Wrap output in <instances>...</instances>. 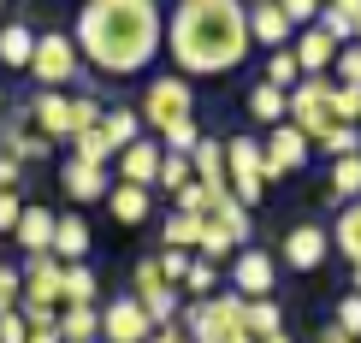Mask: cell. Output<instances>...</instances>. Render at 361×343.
I'll return each mask as SVG.
<instances>
[{
    "instance_id": "obj_1",
    "label": "cell",
    "mask_w": 361,
    "mask_h": 343,
    "mask_svg": "<svg viewBox=\"0 0 361 343\" xmlns=\"http://www.w3.org/2000/svg\"><path fill=\"white\" fill-rule=\"evenodd\" d=\"M71 42L83 54V71L95 66L101 77H137L142 66H154L166 24L148 0H89L71 24Z\"/></svg>"
},
{
    "instance_id": "obj_2",
    "label": "cell",
    "mask_w": 361,
    "mask_h": 343,
    "mask_svg": "<svg viewBox=\"0 0 361 343\" xmlns=\"http://www.w3.org/2000/svg\"><path fill=\"white\" fill-rule=\"evenodd\" d=\"M166 54L178 77H225L249 59V6L237 0H184L166 12Z\"/></svg>"
},
{
    "instance_id": "obj_3",
    "label": "cell",
    "mask_w": 361,
    "mask_h": 343,
    "mask_svg": "<svg viewBox=\"0 0 361 343\" xmlns=\"http://www.w3.org/2000/svg\"><path fill=\"white\" fill-rule=\"evenodd\" d=\"M101 101L95 95H59V89H42L36 101H30V125H36V137H48V142H78L83 130H95L101 125Z\"/></svg>"
},
{
    "instance_id": "obj_4",
    "label": "cell",
    "mask_w": 361,
    "mask_h": 343,
    "mask_svg": "<svg viewBox=\"0 0 361 343\" xmlns=\"http://www.w3.org/2000/svg\"><path fill=\"white\" fill-rule=\"evenodd\" d=\"M184 337L190 343H231L243 337V296L214 290L207 302H184Z\"/></svg>"
},
{
    "instance_id": "obj_5",
    "label": "cell",
    "mask_w": 361,
    "mask_h": 343,
    "mask_svg": "<svg viewBox=\"0 0 361 343\" xmlns=\"http://www.w3.org/2000/svg\"><path fill=\"white\" fill-rule=\"evenodd\" d=\"M137 118H142V130H148V137L172 130L178 118H195V89H190V77H178V71H160V77H148Z\"/></svg>"
},
{
    "instance_id": "obj_6",
    "label": "cell",
    "mask_w": 361,
    "mask_h": 343,
    "mask_svg": "<svg viewBox=\"0 0 361 343\" xmlns=\"http://www.w3.org/2000/svg\"><path fill=\"white\" fill-rule=\"evenodd\" d=\"M225 189H231L249 213H255L261 196H267V154H261V142H255V130L225 137Z\"/></svg>"
},
{
    "instance_id": "obj_7",
    "label": "cell",
    "mask_w": 361,
    "mask_h": 343,
    "mask_svg": "<svg viewBox=\"0 0 361 343\" xmlns=\"http://www.w3.org/2000/svg\"><path fill=\"white\" fill-rule=\"evenodd\" d=\"M30 77H36L42 89H59V95H66V83H78V77H83V54H78V42H71L66 30H36Z\"/></svg>"
},
{
    "instance_id": "obj_8",
    "label": "cell",
    "mask_w": 361,
    "mask_h": 343,
    "mask_svg": "<svg viewBox=\"0 0 361 343\" xmlns=\"http://www.w3.org/2000/svg\"><path fill=\"white\" fill-rule=\"evenodd\" d=\"M284 125H296L308 142H320L332 130V77H302L284 95Z\"/></svg>"
},
{
    "instance_id": "obj_9",
    "label": "cell",
    "mask_w": 361,
    "mask_h": 343,
    "mask_svg": "<svg viewBox=\"0 0 361 343\" xmlns=\"http://www.w3.org/2000/svg\"><path fill=\"white\" fill-rule=\"evenodd\" d=\"M284 266L290 273H320L326 266V255H332V231L320 225V219H296L290 231H284Z\"/></svg>"
},
{
    "instance_id": "obj_10",
    "label": "cell",
    "mask_w": 361,
    "mask_h": 343,
    "mask_svg": "<svg viewBox=\"0 0 361 343\" xmlns=\"http://www.w3.org/2000/svg\"><path fill=\"white\" fill-rule=\"evenodd\" d=\"M273 285H279V261L267 255V249H237L231 255V290L243 296V302H267L273 296Z\"/></svg>"
},
{
    "instance_id": "obj_11",
    "label": "cell",
    "mask_w": 361,
    "mask_h": 343,
    "mask_svg": "<svg viewBox=\"0 0 361 343\" xmlns=\"http://www.w3.org/2000/svg\"><path fill=\"white\" fill-rule=\"evenodd\" d=\"M148 337H154V325H148L137 296H113V302H101V343H148Z\"/></svg>"
},
{
    "instance_id": "obj_12",
    "label": "cell",
    "mask_w": 361,
    "mask_h": 343,
    "mask_svg": "<svg viewBox=\"0 0 361 343\" xmlns=\"http://www.w3.org/2000/svg\"><path fill=\"white\" fill-rule=\"evenodd\" d=\"M261 154H267V184H273V177H290V172H302V166H308L314 142H308L296 125H279L273 137L261 142Z\"/></svg>"
},
{
    "instance_id": "obj_13",
    "label": "cell",
    "mask_w": 361,
    "mask_h": 343,
    "mask_svg": "<svg viewBox=\"0 0 361 343\" xmlns=\"http://www.w3.org/2000/svg\"><path fill=\"white\" fill-rule=\"evenodd\" d=\"M24 278V302L18 308H48V314H59V261L54 255H30L18 266Z\"/></svg>"
},
{
    "instance_id": "obj_14",
    "label": "cell",
    "mask_w": 361,
    "mask_h": 343,
    "mask_svg": "<svg viewBox=\"0 0 361 343\" xmlns=\"http://www.w3.org/2000/svg\"><path fill=\"white\" fill-rule=\"evenodd\" d=\"M249 42L267 48V54H279V48L296 42V30H290V18H284L279 0H255V6H249Z\"/></svg>"
},
{
    "instance_id": "obj_15",
    "label": "cell",
    "mask_w": 361,
    "mask_h": 343,
    "mask_svg": "<svg viewBox=\"0 0 361 343\" xmlns=\"http://www.w3.org/2000/svg\"><path fill=\"white\" fill-rule=\"evenodd\" d=\"M118 184H137V189H154V177H160V142L154 137H142V142H130V148H118Z\"/></svg>"
},
{
    "instance_id": "obj_16",
    "label": "cell",
    "mask_w": 361,
    "mask_h": 343,
    "mask_svg": "<svg viewBox=\"0 0 361 343\" xmlns=\"http://www.w3.org/2000/svg\"><path fill=\"white\" fill-rule=\"evenodd\" d=\"M59 189H66V201H107V189H113V177L107 166H83V160H66L59 166Z\"/></svg>"
},
{
    "instance_id": "obj_17",
    "label": "cell",
    "mask_w": 361,
    "mask_h": 343,
    "mask_svg": "<svg viewBox=\"0 0 361 343\" xmlns=\"http://www.w3.org/2000/svg\"><path fill=\"white\" fill-rule=\"evenodd\" d=\"M89 219L78 213V207H66V213L54 219V261L59 266H78V261H89Z\"/></svg>"
},
{
    "instance_id": "obj_18",
    "label": "cell",
    "mask_w": 361,
    "mask_h": 343,
    "mask_svg": "<svg viewBox=\"0 0 361 343\" xmlns=\"http://www.w3.org/2000/svg\"><path fill=\"white\" fill-rule=\"evenodd\" d=\"M290 54H296V66H302V77H326V71H332V59H338V42L326 36L320 24H308V30H296Z\"/></svg>"
},
{
    "instance_id": "obj_19",
    "label": "cell",
    "mask_w": 361,
    "mask_h": 343,
    "mask_svg": "<svg viewBox=\"0 0 361 343\" xmlns=\"http://www.w3.org/2000/svg\"><path fill=\"white\" fill-rule=\"evenodd\" d=\"M54 207H30L24 201V213H18V231H12V237H18V249H24V261L30 255H54Z\"/></svg>"
},
{
    "instance_id": "obj_20",
    "label": "cell",
    "mask_w": 361,
    "mask_h": 343,
    "mask_svg": "<svg viewBox=\"0 0 361 343\" xmlns=\"http://www.w3.org/2000/svg\"><path fill=\"white\" fill-rule=\"evenodd\" d=\"M59 308H101V278L89 261L59 266Z\"/></svg>"
},
{
    "instance_id": "obj_21",
    "label": "cell",
    "mask_w": 361,
    "mask_h": 343,
    "mask_svg": "<svg viewBox=\"0 0 361 343\" xmlns=\"http://www.w3.org/2000/svg\"><path fill=\"white\" fill-rule=\"evenodd\" d=\"M190 172H195V184H202L207 196H219V189H225V142L219 137H202L190 148Z\"/></svg>"
},
{
    "instance_id": "obj_22",
    "label": "cell",
    "mask_w": 361,
    "mask_h": 343,
    "mask_svg": "<svg viewBox=\"0 0 361 343\" xmlns=\"http://www.w3.org/2000/svg\"><path fill=\"white\" fill-rule=\"evenodd\" d=\"M207 219L231 231V243H237V249H249V237H255V213H249V207L231 196V189H219V196H214V207H207Z\"/></svg>"
},
{
    "instance_id": "obj_23",
    "label": "cell",
    "mask_w": 361,
    "mask_h": 343,
    "mask_svg": "<svg viewBox=\"0 0 361 343\" xmlns=\"http://www.w3.org/2000/svg\"><path fill=\"white\" fill-rule=\"evenodd\" d=\"M30 54H36V30L24 18H6L0 24V66L6 71H30Z\"/></svg>"
},
{
    "instance_id": "obj_24",
    "label": "cell",
    "mask_w": 361,
    "mask_h": 343,
    "mask_svg": "<svg viewBox=\"0 0 361 343\" xmlns=\"http://www.w3.org/2000/svg\"><path fill=\"white\" fill-rule=\"evenodd\" d=\"M326 201H332V207H350V201H361V154H343V160H332V177H326Z\"/></svg>"
},
{
    "instance_id": "obj_25",
    "label": "cell",
    "mask_w": 361,
    "mask_h": 343,
    "mask_svg": "<svg viewBox=\"0 0 361 343\" xmlns=\"http://www.w3.org/2000/svg\"><path fill=\"white\" fill-rule=\"evenodd\" d=\"M107 213L118 219V225H142V219H148V207H154V189H137V184H113L107 189Z\"/></svg>"
},
{
    "instance_id": "obj_26",
    "label": "cell",
    "mask_w": 361,
    "mask_h": 343,
    "mask_svg": "<svg viewBox=\"0 0 361 343\" xmlns=\"http://www.w3.org/2000/svg\"><path fill=\"white\" fill-rule=\"evenodd\" d=\"M101 137H107V142H113V154H118V148L142 142L148 130H142V118H137V107H107V113H101Z\"/></svg>"
},
{
    "instance_id": "obj_27",
    "label": "cell",
    "mask_w": 361,
    "mask_h": 343,
    "mask_svg": "<svg viewBox=\"0 0 361 343\" xmlns=\"http://www.w3.org/2000/svg\"><path fill=\"white\" fill-rule=\"evenodd\" d=\"M54 337L59 343H95L101 337V308H59Z\"/></svg>"
},
{
    "instance_id": "obj_28",
    "label": "cell",
    "mask_w": 361,
    "mask_h": 343,
    "mask_svg": "<svg viewBox=\"0 0 361 343\" xmlns=\"http://www.w3.org/2000/svg\"><path fill=\"white\" fill-rule=\"evenodd\" d=\"M332 249L350 266H361V201H350V207H338V225H332Z\"/></svg>"
},
{
    "instance_id": "obj_29",
    "label": "cell",
    "mask_w": 361,
    "mask_h": 343,
    "mask_svg": "<svg viewBox=\"0 0 361 343\" xmlns=\"http://www.w3.org/2000/svg\"><path fill=\"white\" fill-rule=\"evenodd\" d=\"M355 18H361V0H332V6H320V30L338 42V48L355 42Z\"/></svg>"
},
{
    "instance_id": "obj_30",
    "label": "cell",
    "mask_w": 361,
    "mask_h": 343,
    "mask_svg": "<svg viewBox=\"0 0 361 343\" xmlns=\"http://www.w3.org/2000/svg\"><path fill=\"white\" fill-rule=\"evenodd\" d=\"M137 302H142L148 325H154V332H160V325H172V314H178V308H184V290H178V285H154V290H142Z\"/></svg>"
},
{
    "instance_id": "obj_31",
    "label": "cell",
    "mask_w": 361,
    "mask_h": 343,
    "mask_svg": "<svg viewBox=\"0 0 361 343\" xmlns=\"http://www.w3.org/2000/svg\"><path fill=\"white\" fill-rule=\"evenodd\" d=\"M243 332H249L255 343H267V337L284 332V314H279L273 296H267V302H243Z\"/></svg>"
},
{
    "instance_id": "obj_32",
    "label": "cell",
    "mask_w": 361,
    "mask_h": 343,
    "mask_svg": "<svg viewBox=\"0 0 361 343\" xmlns=\"http://www.w3.org/2000/svg\"><path fill=\"white\" fill-rule=\"evenodd\" d=\"M249 113H255V125L279 130V125H284V89H273V83H255V89H249Z\"/></svg>"
},
{
    "instance_id": "obj_33",
    "label": "cell",
    "mask_w": 361,
    "mask_h": 343,
    "mask_svg": "<svg viewBox=\"0 0 361 343\" xmlns=\"http://www.w3.org/2000/svg\"><path fill=\"white\" fill-rule=\"evenodd\" d=\"M195 243H202V219L166 213V225H160V249H184V255H195Z\"/></svg>"
},
{
    "instance_id": "obj_34",
    "label": "cell",
    "mask_w": 361,
    "mask_h": 343,
    "mask_svg": "<svg viewBox=\"0 0 361 343\" xmlns=\"http://www.w3.org/2000/svg\"><path fill=\"white\" fill-rule=\"evenodd\" d=\"M231 255H237L231 231H225V225H214V219H202V243H195V261L219 266V261H231Z\"/></svg>"
},
{
    "instance_id": "obj_35",
    "label": "cell",
    "mask_w": 361,
    "mask_h": 343,
    "mask_svg": "<svg viewBox=\"0 0 361 343\" xmlns=\"http://www.w3.org/2000/svg\"><path fill=\"white\" fill-rule=\"evenodd\" d=\"M202 137H207L202 118H178V125H172V130H160L154 142H160V154H184V160H190V148L202 142Z\"/></svg>"
},
{
    "instance_id": "obj_36",
    "label": "cell",
    "mask_w": 361,
    "mask_h": 343,
    "mask_svg": "<svg viewBox=\"0 0 361 343\" xmlns=\"http://www.w3.org/2000/svg\"><path fill=\"white\" fill-rule=\"evenodd\" d=\"M261 83H273V89H284V95H290V89L302 83V66H296V54H290V48L267 54V71H261Z\"/></svg>"
},
{
    "instance_id": "obj_37",
    "label": "cell",
    "mask_w": 361,
    "mask_h": 343,
    "mask_svg": "<svg viewBox=\"0 0 361 343\" xmlns=\"http://www.w3.org/2000/svg\"><path fill=\"white\" fill-rule=\"evenodd\" d=\"M184 184H195L190 160H184V154H160V177H154V189H160V196H178Z\"/></svg>"
},
{
    "instance_id": "obj_38",
    "label": "cell",
    "mask_w": 361,
    "mask_h": 343,
    "mask_svg": "<svg viewBox=\"0 0 361 343\" xmlns=\"http://www.w3.org/2000/svg\"><path fill=\"white\" fill-rule=\"evenodd\" d=\"M332 125H350V130H361V89H350V83H332Z\"/></svg>"
},
{
    "instance_id": "obj_39",
    "label": "cell",
    "mask_w": 361,
    "mask_h": 343,
    "mask_svg": "<svg viewBox=\"0 0 361 343\" xmlns=\"http://www.w3.org/2000/svg\"><path fill=\"white\" fill-rule=\"evenodd\" d=\"M71 160H83V166H107V160H113V142L101 137V125H95V130H83V137L71 142Z\"/></svg>"
},
{
    "instance_id": "obj_40",
    "label": "cell",
    "mask_w": 361,
    "mask_h": 343,
    "mask_svg": "<svg viewBox=\"0 0 361 343\" xmlns=\"http://www.w3.org/2000/svg\"><path fill=\"white\" fill-rule=\"evenodd\" d=\"M190 261H195V255H184V249H154L160 278H166V285H178V290H184V278H190Z\"/></svg>"
},
{
    "instance_id": "obj_41",
    "label": "cell",
    "mask_w": 361,
    "mask_h": 343,
    "mask_svg": "<svg viewBox=\"0 0 361 343\" xmlns=\"http://www.w3.org/2000/svg\"><path fill=\"white\" fill-rule=\"evenodd\" d=\"M184 290L195 296V302H207L214 290H225V285H219V266H207V261H190V278H184Z\"/></svg>"
},
{
    "instance_id": "obj_42",
    "label": "cell",
    "mask_w": 361,
    "mask_h": 343,
    "mask_svg": "<svg viewBox=\"0 0 361 343\" xmlns=\"http://www.w3.org/2000/svg\"><path fill=\"white\" fill-rule=\"evenodd\" d=\"M314 148H326L332 160H343V154H361V130H350V125H332V130H326V137L314 142Z\"/></svg>"
},
{
    "instance_id": "obj_43",
    "label": "cell",
    "mask_w": 361,
    "mask_h": 343,
    "mask_svg": "<svg viewBox=\"0 0 361 343\" xmlns=\"http://www.w3.org/2000/svg\"><path fill=\"white\" fill-rule=\"evenodd\" d=\"M332 332H343V337L361 343V296H355V290L338 296V320H332Z\"/></svg>"
},
{
    "instance_id": "obj_44",
    "label": "cell",
    "mask_w": 361,
    "mask_h": 343,
    "mask_svg": "<svg viewBox=\"0 0 361 343\" xmlns=\"http://www.w3.org/2000/svg\"><path fill=\"white\" fill-rule=\"evenodd\" d=\"M207 207H214V196H207L202 184H184L172 196V213H190V219H207Z\"/></svg>"
},
{
    "instance_id": "obj_45",
    "label": "cell",
    "mask_w": 361,
    "mask_h": 343,
    "mask_svg": "<svg viewBox=\"0 0 361 343\" xmlns=\"http://www.w3.org/2000/svg\"><path fill=\"white\" fill-rule=\"evenodd\" d=\"M18 302H24V278H18V266L0 261V314H18Z\"/></svg>"
},
{
    "instance_id": "obj_46",
    "label": "cell",
    "mask_w": 361,
    "mask_h": 343,
    "mask_svg": "<svg viewBox=\"0 0 361 343\" xmlns=\"http://www.w3.org/2000/svg\"><path fill=\"white\" fill-rule=\"evenodd\" d=\"M332 71H338V83H350V89H361V42H350V48H338V59H332Z\"/></svg>"
},
{
    "instance_id": "obj_47",
    "label": "cell",
    "mask_w": 361,
    "mask_h": 343,
    "mask_svg": "<svg viewBox=\"0 0 361 343\" xmlns=\"http://www.w3.org/2000/svg\"><path fill=\"white\" fill-rule=\"evenodd\" d=\"M18 213H24L18 189H0V231H18Z\"/></svg>"
},
{
    "instance_id": "obj_48",
    "label": "cell",
    "mask_w": 361,
    "mask_h": 343,
    "mask_svg": "<svg viewBox=\"0 0 361 343\" xmlns=\"http://www.w3.org/2000/svg\"><path fill=\"white\" fill-rule=\"evenodd\" d=\"M0 343H30V325L18 314H0Z\"/></svg>"
},
{
    "instance_id": "obj_49",
    "label": "cell",
    "mask_w": 361,
    "mask_h": 343,
    "mask_svg": "<svg viewBox=\"0 0 361 343\" xmlns=\"http://www.w3.org/2000/svg\"><path fill=\"white\" fill-rule=\"evenodd\" d=\"M18 160H12V154H0V189H18Z\"/></svg>"
},
{
    "instance_id": "obj_50",
    "label": "cell",
    "mask_w": 361,
    "mask_h": 343,
    "mask_svg": "<svg viewBox=\"0 0 361 343\" xmlns=\"http://www.w3.org/2000/svg\"><path fill=\"white\" fill-rule=\"evenodd\" d=\"M148 343H190V337H184V325H160V332L148 337Z\"/></svg>"
},
{
    "instance_id": "obj_51",
    "label": "cell",
    "mask_w": 361,
    "mask_h": 343,
    "mask_svg": "<svg viewBox=\"0 0 361 343\" xmlns=\"http://www.w3.org/2000/svg\"><path fill=\"white\" fill-rule=\"evenodd\" d=\"M320 343H355V337H343V332H332V325H326V332H320Z\"/></svg>"
},
{
    "instance_id": "obj_52",
    "label": "cell",
    "mask_w": 361,
    "mask_h": 343,
    "mask_svg": "<svg viewBox=\"0 0 361 343\" xmlns=\"http://www.w3.org/2000/svg\"><path fill=\"white\" fill-rule=\"evenodd\" d=\"M30 343H59V337L54 332H30Z\"/></svg>"
},
{
    "instance_id": "obj_53",
    "label": "cell",
    "mask_w": 361,
    "mask_h": 343,
    "mask_svg": "<svg viewBox=\"0 0 361 343\" xmlns=\"http://www.w3.org/2000/svg\"><path fill=\"white\" fill-rule=\"evenodd\" d=\"M350 278H355V296H361V266H350Z\"/></svg>"
},
{
    "instance_id": "obj_54",
    "label": "cell",
    "mask_w": 361,
    "mask_h": 343,
    "mask_svg": "<svg viewBox=\"0 0 361 343\" xmlns=\"http://www.w3.org/2000/svg\"><path fill=\"white\" fill-rule=\"evenodd\" d=\"M267 343H296V337H290V332H279V337H267Z\"/></svg>"
},
{
    "instance_id": "obj_55",
    "label": "cell",
    "mask_w": 361,
    "mask_h": 343,
    "mask_svg": "<svg viewBox=\"0 0 361 343\" xmlns=\"http://www.w3.org/2000/svg\"><path fill=\"white\" fill-rule=\"evenodd\" d=\"M355 42H361V18H355Z\"/></svg>"
},
{
    "instance_id": "obj_56",
    "label": "cell",
    "mask_w": 361,
    "mask_h": 343,
    "mask_svg": "<svg viewBox=\"0 0 361 343\" xmlns=\"http://www.w3.org/2000/svg\"><path fill=\"white\" fill-rule=\"evenodd\" d=\"M95 343H101V337H95Z\"/></svg>"
}]
</instances>
